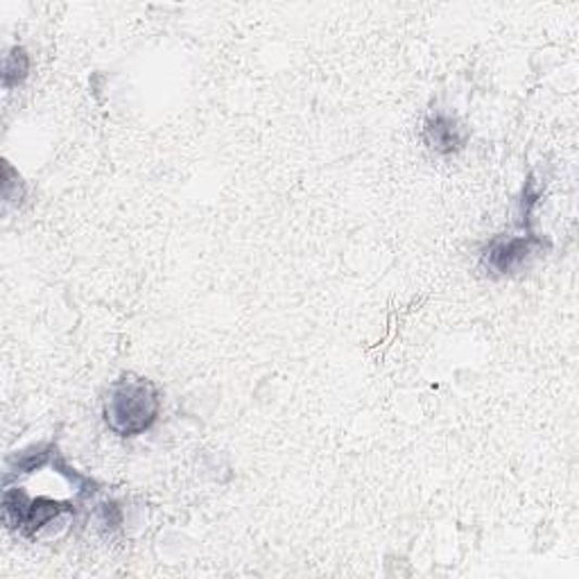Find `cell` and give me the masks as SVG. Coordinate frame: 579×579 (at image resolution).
Segmentation results:
<instances>
[{"label": "cell", "mask_w": 579, "mask_h": 579, "mask_svg": "<svg viewBox=\"0 0 579 579\" xmlns=\"http://www.w3.org/2000/svg\"><path fill=\"white\" fill-rule=\"evenodd\" d=\"M543 250V240L537 236L495 238L482 254V265L493 274H512L528 263V259Z\"/></svg>", "instance_id": "cell-2"}, {"label": "cell", "mask_w": 579, "mask_h": 579, "mask_svg": "<svg viewBox=\"0 0 579 579\" xmlns=\"http://www.w3.org/2000/svg\"><path fill=\"white\" fill-rule=\"evenodd\" d=\"M30 71V58H27L23 48H14L5 58V68H3V85L5 89H12L27 77Z\"/></svg>", "instance_id": "cell-4"}, {"label": "cell", "mask_w": 579, "mask_h": 579, "mask_svg": "<svg viewBox=\"0 0 579 579\" xmlns=\"http://www.w3.org/2000/svg\"><path fill=\"white\" fill-rule=\"evenodd\" d=\"M161 412L156 385L148 378H121L109 390L104 421L118 437L143 435L154 426Z\"/></svg>", "instance_id": "cell-1"}, {"label": "cell", "mask_w": 579, "mask_h": 579, "mask_svg": "<svg viewBox=\"0 0 579 579\" xmlns=\"http://www.w3.org/2000/svg\"><path fill=\"white\" fill-rule=\"evenodd\" d=\"M424 141L428 148H432L439 154H453L464 148L466 131L455 118L437 114L426 121Z\"/></svg>", "instance_id": "cell-3"}]
</instances>
